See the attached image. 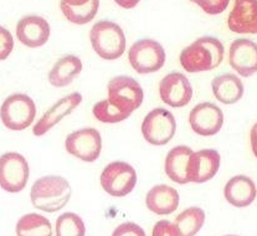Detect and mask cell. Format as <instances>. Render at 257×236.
Wrapping results in <instances>:
<instances>
[{
    "instance_id": "e0dca14e",
    "label": "cell",
    "mask_w": 257,
    "mask_h": 236,
    "mask_svg": "<svg viewBox=\"0 0 257 236\" xmlns=\"http://www.w3.org/2000/svg\"><path fill=\"white\" fill-rule=\"evenodd\" d=\"M227 25L236 34H256V4L247 0H236L227 19Z\"/></svg>"
},
{
    "instance_id": "7c38bea8",
    "label": "cell",
    "mask_w": 257,
    "mask_h": 236,
    "mask_svg": "<svg viewBox=\"0 0 257 236\" xmlns=\"http://www.w3.org/2000/svg\"><path fill=\"white\" fill-rule=\"evenodd\" d=\"M159 94L165 104L174 108L187 106L193 97V87L183 73L172 72L159 83Z\"/></svg>"
},
{
    "instance_id": "6da1fadb",
    "label": "cell",
    "mask_w": 257,
    "mask_h": 236,
    "mask_svg": "<svg viewBox=\"0 0 257 236\" xmlns=\"http://www.w3.org/2000/svg\"><path fill=\"white\" fill-rule=\"evenodd\" d=\"M224 45L220 40L204 36L183 50L180 64L187 72H204L216 69L224 60Z\"/></svg>"
},
{
    "instance_id": "44dd1931",
    "label": "cell",
    "mask_w": 257,
    "mask_h": 236,
    "mask_svg": "<svg viewBox=\"0 0 257 236\" xmlns=\"http://www.w3.org/2000/svg\"><path fill=\"white\" fill-rule=\"evenodd\" d=\"M191 154H193V151L187 146H177L168 152L164 169L168 177L173 182L178 183V184L189 183L187 177V165Z\"/></svg>"
},
{
    "instance_id": "30bf717a",
    "label": "cell",
    "mask_w": 257,
    "mask_h": 236,
    "mask_svg": "<svg viewBox=\"0 0 257 236\" xmlns=\"http://www.w3.org/2000/svg\"><path fill=\"white\" fill-rule=\"evenodd\" d=\"M65 147L71 156L91 163L97 161L101 154L102 138L94 128H82L67 136Z\"/></svg>"
},
{
    "instance_id": "d6986e66",
    "label": "cell",
    "mask_w": 257,
    "mask_h": 236,
    "mask_svg": "<svg viewBox=\"0 0 257 236\" xmlns=\"http://www.w3.org/2000/svg\"><path fill=\"white\" fill-rule=\"evenodd\" d=\"M225 199L236 208L248 206L256 198V187L252 179L245 175H236L224 188Z\"/></svg>"
},
{
    "instance_id": "7a4b0ae2",
    "label": "cell",
    "mask_w": 257,
    "mask_h": 236,
    "mask_svg": "<svg viewBox=\"0 0 257 236\" xmlns=\"http://www.w3.org/2000/svg\"><path fill=\"white\" fill-rule=\"evenodd\" d=\"M72 189L65 178L47 175L34 183L30 190V199L34 208L45 212L61 210L69 203Z\"/></svg>"
},
{
    "instance_id": "cb8c5ba5",
    "label": "cell",
    "mask_w": 257,
    "mask_h": 236,
    "mask_svg": "<svg viewBox=\"0 0 257 236\" xmlns=\"http://www.w3.org/2000/svg\"><path fill=\"white\" fill-rule=\"evenodd\" d=\"M18 236H52V226L49 219L40 214L24 215L17 224Z\"/></svg>"
},
{
    "instance_id": "ffe728a7",
    "label": "cell",
    "mask_w": 257,
    "mask_h": 236,
    "mask_svg": "<svg viewBox=\"0 0 257 236\" xmlns=\"http://www.w3.org/2000/svg\"><path fill=\"white\" fill-rule=\"evenodd\" d=\"M215 98L224 104H234L243 94L242 81L232 73L216 76L211 83Z\"/></svg>"
},
{
    "instance_id": "d4e9b609",
    "label": "cell",
    "mask_w": 257,
    "mask_h": 236,
    "mask_svg": "<svg viewBox=\"0 0 257 236\" xmlns=\"http://www.w3.org/2000/svg\"><path fill=\"white\" fill-rule=\"evenodd\" d=\"M205 212L200 208H189L180 212L173 222L180 236H195L203 227Z\"/></svg>"
},
{
    "instance_id": "52a82bcc",
    "label": "cell",
    "mask_w": 257,
    "mask_h": 236,
    "mask_svg": "<svg viewBox=\"0 0 257 236\" xmlns=\"http://www.w3.org/2000/svg\"><path fill=\"white\" fill-rule=\"evenodd\" d=\"M101 185L109 195L122 198L128 195L137 184V173L135 168L125 162H113L102 172Z\"/></svg>"
},
{
    "instance_id": "484cf974",
    "label": "cell",
    "mask_w": 257,
    "mask_h": 236,
    "mask_svg": "<svg viewBox=\"0 0 257 236\" xmlns=\"http://www.w3.org/2000/svg\"><path fill=\"white\" fill-rule=\"evenodd\" d=\"M82 219L75 212H65L56 220V236H85Z\"/></svg>"
},
{
    "instance_id": "ba28073f",
    "label": "cell",
    "mask_w": 257,
    "mask_h": 236,
    "mask_svg": "<svg viewBox=\"0 0 257 236\" xmlns=\"http://www.w3.org/2000/svg\"><path fill=\"white\" fill-rule=\"evenodd\" d=\"M177 131L175 118L164 108H156L144 117L142 135L144 140L153 146H164L174 137Z\"/></svg>"
},
{
    "instance_id": "5bb4252c",
    "label": "cell",
    "mask_w": 257,
    "mask_h": 236,
    "mask_svg": "<svg viewBox=\"0 0 257 236\" xmlns=\"http://www.w3.org/2000/svg\"><path fill=\"white\" fill-rule=\"evenodd\" d=\"M229 64L238 75L250 77L257 71V46L248 39H237L229 50Z\"/></svg>"
},
{
    "instance_id": "2e32d148",
    "label": "cell",
    "mask_w": 257,
    "mask_h": 236,
    "mask_svg": "<svg viewBox=\"0 0 257 236\" xmlns=\"http://www.w3.org/2000/svg\"><path fill=\"white\" fill-rule=\"evenodd\" d=\"M49 23L38 15H29L19 20L17 25V36L25 46L35 49L45 45L50 38Z\"/></svg>"
},
{
    "instance_id": "83f0119b",
    "label": "cell",
    "mask_w": 257,
    "mask_h": 236,
    "mask_svg": "<svg viewBox=\"0 0 257 236\" xmlns=\"http://www.w3.org/2000/svg\"><path fill=\"white\" fill-rule=\"evenodd\" d=\"M14 49V39L8 29L0 26V60L8 59Z\"/></svg>"
},
{
    "instance_id": "3957f363",
    "label": "cell",
    "mask_w": 257,
    "mask_h": 236,
    "mask_svg": "<svg viewBox=\"0 0 257 236\" xmlns=\"http://www.w3.org/2000/svg\"><path fill=\"white\" fill-rule=\"evenodd\" d=\"M91 45L101 59L116 60L124 54L125 36L119 25L107 22L96 23L90 33Z\"/></svg>"
},
{
    "instance_id": "ac0fdd59",
    "label": "cell",
    "mask_w": 257,
    "mask_h": 236,
    "mask_svg": "<svg viewBox=\"0 0 257 236\" xmlns=\"http://www.w3.org/2000/svg\"><path fill=\"white\" fill-rule=\"evenodd\" d=\"M147 208L157 215H169L179 206V194L165 184L156 185L147 193Z\"/></svg>"
},
{
    "instance_id": "4fadbf2b",
    "label": "cell",
    "mask_w": 257,
    "mask_h": 236,
    "mask_svg": "<svg viewBox=\"0 0 257 236\" xmlns=\"http://www.w3.org/2000/svg\"><path fill=\"white\" fill-rule=\"evenodd\" d=\"M220 162L221 157L215 149L193 152L187 165L188 180L193 183H205L212 179L219 170Z\"/></svg>"
},
{
    "instance_id": "1f68e13d",
    "label": "cell",
    "mask_w": 257,
    "mask_h": 236,
    "mask_svg": "<svg viewBox=\"0 0 257 236\" xmlns=\"http://www.w3.org/2000/svg\"><path fill=\"white\" fill-rule=\"evenodd\" d=\"M117 4L120 5V7H124V8H128V9H131V8H133V7H136V5H137V2H135V3L119 2V3H117Z\"/></svg>"
},
{
    "instance_id": "7402d4cb",
    "label": "cell",
    "mask_w": 257,
    "mask_h": 236,
    "mask_svg": "<svg viewBox=\"0 0 257 236\" xmlns=\"http://www.w3.org/2000/svg\"><path fill=\"white\" fill-rule=\"evenodd\" d=\"M82 71V62L77 56L66 55L57 60L51 71L49 72V82L54 87L69 86L76 76Z\"/></svg>"
},
{
    "instance_id": "d6a6232c",
    "label": "cell",
    "mask_w": 257,
    "mask_h": 236,
    "mask_svg": "<svg viewBox=\"0 0 257 236\" xmlns=\"http://www.w3.org/2000/svg\"><path fill=\"white\" fill-rule=\"evenodd\" d=\"M227 236H235V235H227Z\"/></svg>"
},
{
    "instance_id": "9a60e30c",
    "label": "cell",
    "mask_w": 257,
    "mask_h": 236,
    "mask_svg": "<svg viewBox=\"0 0 257 236\" xmlns=\"http://www.w3.org/2000/svg\"><path fill=\"white\" fill-rule=\"evenodd\" d=\"M81 102H82V96L78 92L71 93L69 96L57 101L51 108L47 109L45 113H44V116L34 126V135L38 136V137L46 135L60 121H62L67 114L75 111V108H77Z\"/></svg>"
},
{
    "instance_id": "277c9868",
    "label": "cell",
    "mask_w": 257,
    "mask_h": 236,
    "mask_svg": "<svg viewBox=\"0 0 257 236\" xmlns=\"http://www.w3.org/2000/svg\"><path fill=\"white\" fill-rule=\"evenodd\" d=\"M107 101L116 107L118 111L131 116L132 112L140 108L143 102V88L140 82L128 76H117L112 78L107 86Z\"/></svg>"
},
{
    "instance_id": "9c48e42d",
    "label": "cell",
    "mask_w": 257,
    "mask_h": 236,
    "mask_svg": "<svg viewBox=\"0 0 257 236\" xmlns=\"http://www.w3.org/2000/svg\"><path fill=\"white\" fill-rule=\"evenodd\" d=\"M30 168L20 153L9 152L0 157V188L9 193H19L26 187Z\"/></svg>"
},
{
    "instance_id": "f1b7e54d",
    "label": "cell",
    "mask_w": 257,
    "mask_h": 236,
    "mask_svg": "<svg viewBox=\"0 0 257 236\" xmlns=\"http://www.w3.org/2000/svg\"><path fill=\"white\" fill-rule=\"evenodd\" d=\"M112 236H146V232L140 225L128 221L117 226Z\"/></svg>"
},
{
    "instance_id": "4dcf8cb0",
    "label": "cell",
    "mask_w": 257,
    "mask_h": 236,
    "mask_svg": "<svg viewBox=\"0 0 257 236\" xmlns=\"http://www.w3.org/2000/svg\"><path fill=\"white\" fill-rule=\"evenodd\" d=\"M152 236H180V234L175 229L173 222H170L169 220H161L154 225Z\"/></svg>"
},
{
    "instance_id": "4316f807",
    "label": "cell",
    "mask_w": 257,
    "mask_h": 236,
    "mask_svg": "<svg viewBox=\"0 0 257 236\" xmlns=\"http://www.w3.org/2000/svg\"><path fill=\"white\" fill-rule=\"evenodd\" d=\"M92 112L93 116L96 117L99 122L103 123H118L127 120V118L130 117L128 114L118 111L116 107L112 106L107 99L97 102L93 106Z\"/></svg>"
},
{
    "instance_id": "8fae6325",
    "label": "cell",
    "mask_w": 257,
    "mask_h": 236,
    "mask_svg": "<svg viewBox=\"0 0 257 236\" xmlns=\"http://www.w3.org/2000/svg\"><path fill=\"white\" fill-rule=\"evenodd\" d=\"M190 127L196 135L209 137L220 132L224 125V113L216 104L210 102L199 103L189 114Z\"/></svg>"
},
{
    "instance_id": "603a6c76",
    "label": "cell",
    "mask_w": 257,
    "mask_h": 236,
    "mask_svg": "<svg viewBox=\"0 0 257 236\" xmlns=\"http://www.w3.org/2000/svg\"><path fill=\"white\" fill-rule=\"evenodd\" d=\"M98 0H88V2H61L60 9L64 13L69 22L85 25L90 23L96 17L98 12Z\"/></svg>"
},
{
    "instance_id": "8992f818",
    "label": "cell",
    "mask_w": 257,
    "mask_h": 236,
    "mask_svg": "<svg viewBox=\"0 0 257 236\" xmlns=\"http://www.w3.org/2000/svg\"><path fill=\"white\" fill-rule=\"evenodd\" d=\"M128 60L136 72H157L164 66L165 51L163 46L153 39H142L132 45L128 51Z\"/></svg>"
},
{
    "instance_id": "f546056e",
    "label": "cell",
    "mask_w": 257,
    "mask_h": 236,
    "mask_svg": "<svg viewBox=\"0 0 257 236\" xmlns=\"http://www.w3.org/2000/svg\"><path fill=\"white\" fill-rule=\"evenodd\" d=\"M196 5L201 8L208 14L215 15L224 12L229 5L227 0H211V2H195Z\"/></svg>"
},
{
    "instance_id": "5b68a950",
    "label": "cell",
    "mask_w": 257,
    "mask_h": 236,
    "mask_svg": "<svg viewBox=\"0 0 257 236\" xmlns=\"http://www.w3.org/2000/svg\"><path fill=\"white\" fill-rule=\"evenodd\" d=\"M36 116V106L33 99L24 93L8 97L0 107L3 125L12 131H23L30 127Z\"/></svg>"
}]
</instances>
